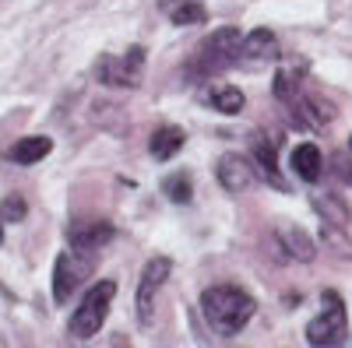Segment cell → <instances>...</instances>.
<instances>
[{
	"instance_id": "cell-1",
	"label": "cell",
	"mask_w": 352,
	"mask_h": 348,
	"mask_svg": "<svg viewBox=\"0 0 352 348\" xmlns=\"http://www.w3.org/2000/svg\"><path fill=\"white\" fill-rule=\"evenodd\" d=\"M254 310H257V303L236 285H212V288L201 292V313H204V321H208V327L219 338L240 334L250 324Z\"/></svg>"
},
{
	"instance_id": "cell-2",
	"label": "cell",
	"mask_w": 352,
	"mask_h": 348,
	"mask_svg": "<svg viewBox=\"0 0 352 348\" xmlns=\"http://www.w3.org/2000/svg\"><path fill=\"white\" fill-rule=\"evenodd\" d=\"M240 43H243L240 28H229V25L215 28V32L194 49L190 64H187V74L197 78V81H208V78H219L229 67H236L240 64Z\"/></svg>"
},
{
	"instance_id": "cell-3",
	"label": "cell",
	"mask_w": 352,
	"mask_h": 348,
	"mask_svg": "<svg viewBox=\"0 0 352 348\" xmlns=\"http://www.w3.org/2000/svg\"><path fill=\"white\" fill-rule=\"evenodd\" d=\"M113 296H116V281H99V285L88 288L81 306L71 316V327H67L74 341H88V338H96L102 331L106 316H109V306H113Z\"/></svg>"
},
{
	"instance_id": "cell-4",
	"label": "cell",
	"mask_w": 352,
	"mask_h": 348,
	"mask_svg": "<svg viewBox=\"0 0 352 348\" xmlns=\"http://www.w3.org/2000/svg\"><path fill=\"white\" fill-rule=\"evenodd\" d=\"M96 257L99 250H85V246H71L56 257V264H53V299L56 303H67L71 292H78L85 285V278H92Z\"/></svg>"
},
{
	"instance_id": "cell-5",
	"label": "cell",
	"mask_w": 352,
	"mask_h": 348,
	"mask_svg": "<svg viewBox=\"0 0 352 348\" xmlns=\"http://www.w3.org/2000/svg\"><path fill=\"white\" fill-rule=\"evenodd\" d=\"M144 74V49L131 46L127 53H102L96 64V78L109 89H138Z\"/></svg>"
},
{
	"instance_id": "cell-6",
	"label": "cell",
	"mask_w": 352,
	"mask_h": 348,
	"mask_svg": "<svg viewBox=\"0 0 352 348\" xmlns=\"http://www.w3.org/2000/svg\"><path fill=\"white\" fill-rule=\"evenodd\" d=\"M349 338V313H345V303L338 292H324V310H320L314 321L307 324V341L310 345H342Z\"/></svg>"
},
{
	"instance_id": "cell-7",
	"label": "cell",
	"mask_w": 352,
	"mask_h": 348,
	"mask_svg": "<svg viewBox=\"0 0 352 348\" xmlns=\"http://www.w3.org/2000/svg\"><path fill=\"white\" fill-rule=\"evenodd\" d=\"M173 271V260L169 257H152L141 271V281H138V321L141 327H152L155 321V299H159V288L166 285Z\"/></svg>"
},
{
	"instance_id": "cell-8",
	"label": "cell",
	"mask_w": 352,
	"mask_h": 348,
	"mask_svg": "<svg viewBox=\"0 0 352 348\" xmlns=\"http://www.w3.org/2000/svg\"><path fill=\"white\" fill-rule=\"evenodd\" d=\"M272 246H275V253L282 257V260H314L317 257V246H314V240L307 236L303 229H296V225H278L275 232H272Z\"/></svg>"
},
{
	"instance_id": "cell-9",
	"label": "cell",
	"mask_w": 352,
	"mask_h": 348,
	"mask_svg": "<svg viewBox=\"0 0 352 348\" xmlns=\"http://www.w3.org/2000/svg\"><path fill=\"white\" fill-rule=\"evenodd\" d=\"M215 172H219V183H222L229 194H243V190H250V187L257 183V169H254V162L243 159V155H222Z\"/></svg>"
},
{
	"instance_id": "cell-10",
	"label": "cell",
	"mask_w": 352,
	"mask_h": 348,
	"mask_svg": "<svg viewBox=\"0 0 352 348\" xmlns=\"http://www.w3.org/2000/svg\"><path fill=\"white\" fill-rule=\"evenodd\" d=\"M113 236H116V229L102 218H88V222H71L67 225L71 246H85V250H102Z\"/></svg>"
},
{
	"instance_id": "cell-11",
	"label": "cell",
	"mask_w": 352,
	"mask_h": 348,
	"mask_svg": "<svg viewBox=\"0 0 352 348\" xmlns=\"http://www.w3.org/2000/svg\"><path fill=\"white\" fill-rule=\"evenodd\" d=\"M240 60L264 64V60H278V36L268 28H254V32L240 43Z\"/></svg>"
},
{
	"instance_id": "cell-12",
	"label": "cell",
	"mask_w": 352,
	"mask_h": 348,
	"mask_svg": "<svg viewBox=\"0 0 352 348\" xmlns=\"http://www.w3.org/2000/svg\"><path fill=\"white\" fill-rule=\"evenodd\" d=\"M292 172H296L300 180L307 183H317L324 176V155H320L317 144H296V152H292Z\"/></svg>"
},
{
	"instance_id": "cell-13",
	"label": "cell",
	"mask_w": 352,
	"mask_h": 348,
	"mask_svg": "<svg viewBox=\"0 0 352 348\" xmlns=\"http://www.w3.org/2000/svg\"><path fill=\"white\" fill-rule=\"evenodd\" d=\"M187 144V134L180 130V127H159L155 134H152V141H148V152L159 159V162H169L176 152H180Z\"/></svg>"
},
{
	"instance_id": "cell-14",
	"label": "cell",
	"mask_w": 352,
	"mask_h": 348,
	"mask_svg": "<svg viewBox=\"0 0 352 348\" xmlns=\"http://www.w3.org/2000/svg\"><path fill=\"white\" fill-rule=\"evenodd\" d=\"M204 102H208L212 109H219V113H226V116H236V113H243V106H247L243 92L232 89V84H212V89L204 92Z\"/></svg>"
},
{
	"instance_id": "cell-15",
	"label": "cell",
	"mask_w": 352,
	"mask_h": 348,
	"mask_svg": "<svg viewBox=\"0 0 352 348\" xmlns=\"http://www.w3.org/2000/svg\"><path fill=\"white\" fill-rule=\"evenodd\" d=\"M166 14L173 25H204L208 21V11H204V4H197V0H166Z\"/></svg>"
},
{
	"instance_id": "cell-16",
	"label": "cell",
	"mask_w": 352,
	"mask_h": 348,
	"mask_svg": "<svg viewBox=\"0 0 352 348\" xmlns=\"http://www.w3.org/2000/svg\"><path fill=\"white\" fill-rule=\"evenodd\" d=\"M50 152H53V141H50V137H21L14 148H11V159H14L18 165H36V162H43Z\"/></svg>"
},
{
	"instance_id": "cell-17",
	"label": "cell",
	"mask_w": 352,
	"mask_h": 348,
	"mask_svg": "<svg viewBox=\"0 0 352 348\" xmlns=\"http://www.w3.org/2000/svg\"><path fill=\"white\" fill-rule=\"evenodd\" d=\"M254 155H257V165H261L264 176H268L278 190H285V183L278 176V165H275V144L264 141V134H254Z\"/></svg>"
},
{
	"instance_id": "cell-18",
	"label": "cell",
	"mask_w": 352,
	"mask_h": 348,
	"mask_svg": "<svg viewBox=\"0 0 352 348\" xmlns=\"http://www.w3.org/2000/svg\"><path fill=\"white\" fill-rule=\"evenodd\" d=\"M162 194L173 200V205H190V197H194V183L187 172H173V176L162 180Z\"/></svg>"
},
{
	"instance_id": "cell-19",
	"label": "cell",
	"mask_w": 352,
	"mask_h": 348,
	"mask_svg": "<svg viewBox=\"0 0 352 348\" xmlns=\"http://www.w3.org/2000/svg\"><path fill=\"white\" fill-rule=\"evenodd\" d=\"M314 208L324 215V218H331L335 225H349V208L342 205L338 197H331V194H324V197L317 194V197H314Z\"/></svg>"
},
{
	"instance_id": "cell-20",
	"label": "cell",
	"mask_w": 352,
	"mask_h": 348,
	"mask_svg": "<svg viewBox=\"0 0 352 348\" xmlns=\"http://www.w3.org/2000/svg\"><path fill=\"white\" fill-rule=\"evenodd\" d=\"M25 211H28V208H25V200H21L18 194H11V197L4 200V215H0V218H4V222H21Z\"/></svg>"
},
{
	"instance_id": "cell-21",
	"label": "cell",
	"mask_w": 352,
	"mask_h": 348,
	"mask_svg": "<svg viewBox=\"0 0 352 348\" xmlns=\"http://www.w3.org/2000/svg\"><path fill=\"white\" fill-rule=\"evenodd\" d=\"M0 243H4V218H0Z\"/></svg>"
},
{
	"instance_id": "cell-22",
	"label": "cell",
	"mask_w": 352,
	"mask_h": 348,
	"mask_svg": "<svg viewBox=\"0 0 352 348\" xmlns=\"http://www.w3.org/2000/svg\"><path fill=\"white\" fill-rule=\"evenodd\" d=\"M349 152H352V144H349Z\"/></svg>"
}]
</instances>
